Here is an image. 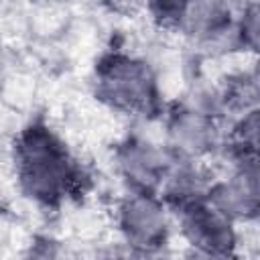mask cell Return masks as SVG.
Returning <instances> with one entry per match:
<instances>
[{
    "instance_id": "6da1fadb",
    "label": "cell",
    "mask_w": 260,
    "mask_h": 260,
    "mask_svg": "<svg viewBox=\"0 0 260 260\" xmlns=\"http://www.w3.org/2000/svg\"><path fill=\"white\" fill-rule=\"evenodd\" d=\"M12 162L20 193L43 207L77 195L87 179L65 140L45 122H30L16 134Z\"/></svg>"
},
{
    "instance_id": "7a4b0ae2",
    "label": "cell",
    "mask_w": 260,
    "mask_h": 260,
    "mask_svg": "<svg viewBox=\"0 0 260 260\" xmlns=\"http://www.w3.org/2000/svg\"><path fill=\"white\" fill-rule=\"evenodd\" d=\"M95 98L128 116H154L160 112L158 77L152 65L132 53L112 51L106 53L93 71Z\"/></svg>"
},
{
    "instance_id": "3957f363",
    "label": "cell",
    "mask_w": 260,
    "mask_h": 260,
    "mask_svg": "<svg viewBox=\"0 0 260 260\" xmlns=\"http://www.w3.org/2000/svg\"><path fill=\"white\" fill-rule=\"evenodd\" d=\"M116 230L124 246L138 254L158 252L169 244L173 211L158 193L126 189L114 209Z\"/></svg>"
},
{
    "instance_id": "277c9868",
    "label": "cell",
    "mask_w": 260,
    "mask_h": 260,
    "mask_svg": "<svg viewBox=\"0 0 260 260\" xmlns=\"http://www.w3.org/2000/svg\"><path fill=\"white\" fill-rule=\"evenodd\" d=\"M223 142L219 118L185 100L165 114V144L179 158L205 162L223 150Z\"/></svg>"
},
{
    "instance_id": "5b68a950",
    "label": "cell",
    "mask_w": 260,
    "mask_h": 260,
    "mask_svg": "<svg viewBox=\"0 0 260 260\" xmlns=\"http://www.w3.org/2000/svg\"><path fill=\"white\" fill-rule=\"evenodd\" d=\"M181 238L201 256H232L238 246L236 223L217 211L205 197L191 199L171 209Z\"/></svg>"
},
{
    "instance_id": "8992f818",
    "label": "cell",
    "mask_w": 260,
    "mask_h": 260,
    "mask_svg": "<svg viewBox=\"0 0 260 260\" xmlns=\"http://www.w3.org/2000/svg\"><path fill=\"white\" fill-rule=\"evenodd\" d=\"M179 156L162 142L144 136H128L114 150V167L126 189L160 193Z\"/></svg>"
},
{
    "instance_id": "52a82bcc",
    "label": "cell",
    "mask_w": 260,
    "mask_h": 260,
    "mask_svg": "<svg viewBox=\"0 0 260 260\" xmlns=\"http://www.w3.org/2000/svg\"><path fill=\"white\" fill-rule=\"evenodd\" d=\"M205 199L234 223L256 219L260 207L258 158L236 160L232 162V171L225 177H211Z\"/></svg>"
},
{
    "instance_id": "ba28073f",
    "label": "cell",
    "mask_w": 260,
    "mask_h": 260,
    "mask_svg": "<svg viewBox=\"0 0 260 260\" xmlns=\"http://www.w3.org/2000/svg\"><path fill=\"white\" fill-rule=\"evenodd\" d=\"M0 89H2V79H0Z\"/></svg>"
}]
</instances>
